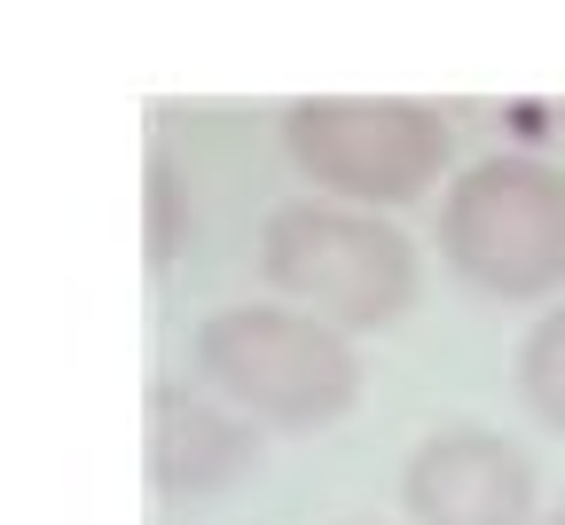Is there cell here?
Returning a JSON list of instances; mask_svg holds the SVG:
<instances>
[{
    "mask_svg": "<svg viewBox=\"0 0 565 525\" xmlns=\"http://www.w3.org/2000/svg\"><path fill=\"white\" fill-rule=\"evenodd\" d=\"M440 259L479 298H557L565 290V173L542 158H479L440 196Z\"/></svg>",
    "mask_w": 565,
    "mask_h": 525,
    "instance_id": "3",
    "label": "cell"
},
{
    "mask_svg": "<svg viewBox=\"0 0 565 525\" xmlns=\"http://www.w3.org/2000/svg\"><path fill=\"white\" fill-rule=\"evenodd\" d=\"M542 525H565V502H557V510H550V517H542Z\"/></svg>",
    "mask_w": 565,
    "mask_h": 525,
    "instance_id": "9",
    "label": "cell"
},
{
    "mask_svg": "<svg viewBox=\"0 0 565 525\" xmlns=\"http://www.w3.org/2000/svg\"><path fill=\"white\" fill-rule=\"evenodd\" d=\"M401 502L416 525H534V463L487 424H448L408 456Z\"/></svg>",
    "mask_w": 565,
    "mask_h": 525,
    "instance_id": "5",
    "label": "cell"
},
{
    "mask_svg": "<svg viewBox=\"0 0 565 525\" xmlns=\"http://www.w3.org/2000/svg\"><path fill=\"white\" fill-rule=\"evenodd\" d=\"M189 368L204 393H221L252 424L275 431H322L362 400V361L345 330L299 307H221L189 338Z\"/></svg>",
    "mask_w": 565,
    "mask_h": 525,
    "instance_id": "1",
    "label": "cell"
},
{
    "mask_svg": "<svg viewBox=\"0 0 565 525\" xmlns=\"http://www.w3.org/2000/svg\"><path fill=\"white\" fill-rule=\"evenodd\" d=\"M141 463L166 502H204L259 463V431L204 385H150L141 400Z\"/></svg>",
    "mask_w": 565,
    "mask_h": 525,
    "instance_id": "6",
    "label": "cell"
},
{
    "mask_svg": "<svg viewBox=\"0 0 565 525\" xmlns=\"http://www.w3.org/2000/svg\"><path fill=\"white\" fill-rule=\"evenodd\" d=\"M141 236H150V267H173L181 244L196 236V204H189V189L166 158H150V228Z\"/></svg>",
    "mask_w": 565,
    "mask_h": 525,
    "instance_id": "8",
    "label": "cell"
},
{
    "mask_svg": "<svg viewBox=\"0 0 565 525\" xmlns=\"http://www.w3.org/2000/svg\"><path fill=\"white\" fill-rule=\"evenodd\" d=\"M291 165L338 204H416L448 165V118L416 95H299L282 110Z\"/></svg>",
    "mask_w": 565,
    "mask_h": 525,
    "instance_id": "4",
    "label": "cell"
},
{
    "mask_svg": "<svg viewBox=\"0 0 565 525\" xmlns=\"http://www.w3.org/2000/svg\"><path fill=\"white\" fill-rule=\"evenodd\" d=\"M259 275L330 330H393L416 307V244L362 204H275L259 228Z\"/></svg>",
    "mask_w": 565,
    "mask_h": 525,
    "instance_id": "2",
    "label": "cell"
},
{
    "mask_svg": "<svg viewBox=\"0 0 565 525\" xmlns=\"http://www.w3.org/2000/svg\"><path fill=\"white\" fill-rule=\"evenodd\" d=\"M519 400L534 408L542 431L565 439V307H550L519 345Z\"/></svg>",
    "mask_w": 565,
    "mask_h": 525,
    "instance_id": "7",
    "label": "cell"
}]
</instances>
